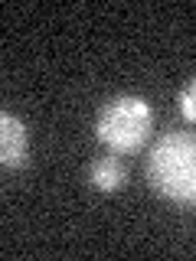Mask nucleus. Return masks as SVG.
I'll return each mask as SVG.
<instances>
[{"label":"nucleus","instance_id":"obj_1","mask_svg":"<svg viewBox=\"0 0 196 261\" xmlns=\"http://www.w3.org/2000/svg\"><path fill=\"white\" fill-rule=\"evenodd\" d=\"M147 179L160 196L186 209H196V134L170 130L151 147Z\"/></svg>","mask_w":196,"mask_h":261},{"label":"nucleus","instance_id":"obj_2","mask_svg":"<svg viewBox=\"0 0 196 261\" xmlns=\"http://www.w3.org/2000/svg\"><path fill=\"white\" fill-rule=\"evenodd\" d=\"M154 127V111L144 98L137 95H121L111 98L108 105H102L95 118V134L105 147H111L114 153H134L141 150L147 134Z\"/></svg>","mask_w":196,"mask_h":261},{"label":"nucleus","instance_id":"obj_3","mask_svg":"<svg viewBox=\"0 0 196 261\" xmlns=\"http://www.w3.org/2000/svg\"><path fill=\"white\" fill-rule=\"evenodd\" d=\"M27 127L16 114H0V160L4 167H23L27 163Z\"/></svg>","mask_w":196,"mask_h":261},{"label":"nucleus","instance_id":"obj_4","mask_svg":"<svg viewBox=\"0 0 196 261\" xmlns=\"http://www.w3.org/2000/svg\"><path fill=\"white\" fill-rule=\"evenodd\" d=\"M88 183L95 186V190H121V186L128 183V167L121 163L118 157H98L92 167H88Z\"/></svg>","mask_w":196,"mask_h":261},{"label":"nucleus","instance_id":"obj_5","mask_svg":"<svg viewBox=\"0 0 196 261\" xmlns=\"http://www.w3.org/2000/svg\"><path fill=\"white\" fill-rule=\"evenodd\" d=\"M180 114L196 124V79L183 88V92H180Z\"/></svg>","mask_w":196,"mask_h":261}]
</instances>
